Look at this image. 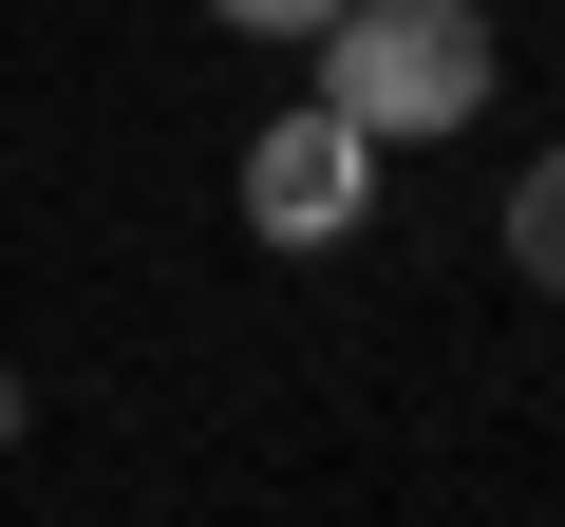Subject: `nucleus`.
Wrapping results in <instances>:
<instances>
[{
  "mask_svg": "<svg viewBox=\"0 0 565 527\" xmlns=\"http://www.w3.org/2000/svg\"><path fill=\"white\" fill-rule=\"evenodd\" d=\"M321 95H340L377 151L490 114V0H340V20H321Z\"/></svg>",
  "mask_w": 565,
  "mask_h": 527,
  "instance_id": "f257e3e1",
  "label": "nucleus"
},
{
  "mask_svg": "<svg viewBox=\"0 0 565 527\" xmlns=\"http://www.w3.org/2000/svg\"><path fill=\"white\" fill-rule=\"evenodd\" d=\"M359 189H377V132H359L340 95H302V114L245 132V226H264V245H340Z\"/></svg>",
  "mask_w": 565,
  "mask_h": 527,
  "instance_id": "f03ea898",
  "label": "nucleus"
},
{
  "mask_svg": "<svg viewBox=\"0 0 565 527\" xmlns=\"http://www.w3.org/2000/svg\"><path fill=\"white\" fill-rule=\"evenodd\" d=\"M509 283H546V302H565V132L509 170Z\"/></svg>",
  "mask_w": 565,
  "mask_h": 527,
  "instance_id": "7ed1b4c3",
  "label": "nucleus"
},
{
  "mask_svg": "<svg viewBox=\"0 0 565 527\" xmlns=\"http://www.w3.org/2000/svg\"><path fill=\"white\" fill-rule=\"evenodd\" d=\"M189 20H245V39H321L340 0H189Z\"/></svg>",
  "mask_w": 565,
  "mask_h": 527,
  "instance_id": "20e7f679",
  "label": "nucleus"
},
{
  "mask_svg": "<svg viewBox=\"0 0 565 527\" xmlns=\"http://www.w3.org/2000/svg\"><path fill=\"white\" fill-rule=\"evenodd\" d=\"M0 452H20V377H0Z\"/></svg>",
  "mask_w": 565,
  "mask_h": 527,
  "instance_id": "39448f33",
  "label": "nucleus"
}]
</instances>
